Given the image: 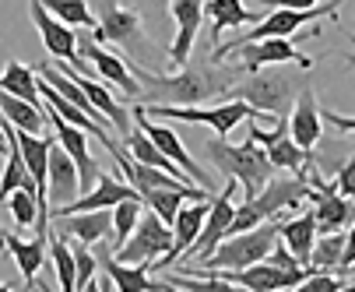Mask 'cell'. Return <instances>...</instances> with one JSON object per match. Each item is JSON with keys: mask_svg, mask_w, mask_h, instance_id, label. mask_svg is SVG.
I'll return each instance as SVG.
<instances>
[{"mask_svg": "<svg viewBox=\"0 0 355 292\" xmlns=\"http://www.w3.org/2000/svg\"><path fill=\"white\" fill-rule=\"evenodd\" d=\"M232 53H236V67L243 74L268 67V64H299V67L313 71V60L306 53H299L295 35H271V39H257V42H239L229 50V57Z\"/></svg>", "mask_w": 355, "mask_h": 292, "instance_id": "7c38bea8", "label": "cell"}, {"mask_svg": "<svg viewBox=\"0 0 355 292\" xmlns=\"http://www.w3.org/2000/svg\"><path fill=\"white\" fill-rule=\"evenodd\" d=\"M134 78L141 81V95L134 103H169V106H200L222 95L243 78V71L232 67H211V64H183L176 74H155L134 64Z\"/></svg>", "mask_w": 355, "mask_h": 292, "instance_id": "6da1fadb", "label": "cell"}, {"mask_svg": "<svg viewBox=\"0 0 355 292\" xmlns=\"http://www.w3.org/2000/svg\"><path fill=\"white\" fill-rule=\"evenodd\" d=\"M130 117H134V113H130ZM123 144H127L130 159H137V162H144V166H159V169H166V173H173V176L190 180V176H187V173H183V169H180V166L169 159V155H162V152H159V144L151 141V137H148V134H144L137 123H134V127L123 134Z\"/></svg>", "mask_w": 355, "mask_h": 292, "instance_id": "484cf974", "label": "cell"}, {"mask_svg": "<svg viewBox=\"0 0 355 292\" xmlns=\"http://www.w3.org/2000/svg\"><path fill=\"white\" fill-rule=\"evenodd\" d=\"M57 67H64V71H67V74H71V78H74V81L85 88V95H88V99L98 106V113H103V117L110 120V127H113L120 137H123V134L134 127V117H130V110H127V106H123V103H120L116 95H113V92H110L103 81H98V78H92V74H78V71H71L64 60H57Z\"/></svg>", "mask_w": 355, "mask_h": 292, "instance_id": "ffe728a7", "label": "cell"}, {"mask_svg": "<svg viewBox=\"0 0 355 292\" xmlns=\"http://www.w3.org/2000/svg\"><path fill=\"white\" fill-rule=\"evenodd\" d=\"M95 271H98V257L88 250V243H78L74 247V292L98 289L95 285Z\"/></svg>", "mask_w": 355, "mask_h": 292, "instance_id": "836d02e7", "label": "cell"}, {"mask_svg": "<svg viewBox=\"0 0 355 292\" xmlns=\"http://www.w3.org/2000/svg\"><path fill=\"white\" fill-rule=\"evenodd\" d=\"M78 50H81V57L92 64V71H95V78H98V81H110V85H116V88L127 95V99H137V95H141V81L130 74L127 60H120L116 53H110L106 46H98L92 35L78 42Z\"/></svg>", "mask_w": 355, "mask_h": 292, "instance_id": "e0dca14e", "label": "cell"}, {"mask_svg": "<svg viewBox=\"0 0 355 292\" xmlns=\"http://www.w3.org/2000/svg\"><path fill=\"white\" fill-rule=\"evenodd\" d=\"M317 236H320V232H317L313 212H302V215H295V218H288V222L278 225V239L299 257L302 268H310V250H313V239H317Z\"/></svg>", "mask_w": 355, "mask_h": 292, "instance_id": "d4e9b609", "label": "cell"}, {"mask_svg": "<svg viewBox=\"0 0 355 292\" xmlns=\"http://www.w3.org/2000/svg\"><path fill=\"white\" fill-rule=\"evenodd\" d=\"M57 232H64L67 239L74 236L78 243L95 247L98 239H106L113 229V208H95V212H74V215H53Z\"/></svg>", "mask_w": 355, "mask_h": 292, "instance_id": "603a6c76", "label": "cell"}, {"mask_svg": "<svg viewBox=\"0 0 355 292\" xmlns=\"http://www.w3.org/2000/svg\"><path fill=\"white\" fill-rule=\"evenodd\" d=\"M169 247H173V229L148 208V212H141V218H137L130 239L123 243L113 257L123 261V264H148V261L166 257Z\"/></svg>", "mask_w": 355, "mask_h": 292, "instance_id": "8fae6325", "label": "cell"}, {"mask_svg": "<svg viewBox=\"0 0 355 292\" xmlns=\"http://www.w3.org/2000/svg\"><path fill=\"white\" fill-rule=\"evenodd\" d=\"M278 218H268L261 225H253L246 232H236V236H225L218 247L205 257V261H180V264H190V268H246V264H257L271 254L275 239H278Z\"/></svg>", "mask_w": 355, "mask_h": 292, "instance_id": "52a82bcc", "label": "cell"}, {"mask_svg": "<svg viewBox=\"0 0 355 292\" xmlns=\"http://www.w3.org/2000/svg\"><path fill=\"white\" fill-rule=\"evenodd\" d=\"M88 4H92L95 22H98L92 28L95 42H113L116 50H123L130 57V64L148 67V71H162V64L169 60V46L162 50L159 42H151L137 8H127L120 0H88Z\"/></svg>", "mask_w": 355, "mask_h": 292, "instance_id": "7a4b0ae2", "label": "cell"}, {"mask_svg": "<svg viewBox=\"0 0 355 292\" xmlns=\"http://www.w3.org/2000/svg\"><path fill=\"white\" fill-rule=\"evenodd\" d=\"M348 64H355V53H348Z\"/></svg>", "mask_w": 355, "mask_h": 292, "instance_id": "60d3db41", "label": "cell"}, {"mask_svg": "<svg viewBox=\"0 0 355 292\" xmlns=\"http://www.w3.org/2000/svg\"><path fill=\"white\" fill-rule=\"evenodd\" d=\"M338 11H341V0H320L317 8H306V11H292V8H271V15H261L257 22H253V28L246 32V35H236L232 42H218V46H211V60L215 64H222L225 57H229V50L232 46H239V42H257V39H271V35H299L302 32V25H310V22H317V18H334L338 22Z\"/></svg>", "mask_w": 355, "mask_h": 292, "instance_id": "5b68a950", "label": "cell"}, {"mask_svg": "<svg viewBox=\"0 0 355 292\" xmlns=\"http://www.w3.org/2000/svg\"><path fill=\"white\" fill-rule=\"evenodd\" d=\"M134 8L141 18H151V22H162L169 15V0H134Z\"/></svg>", "mask_w": 355, "mask_h": 292, "instance_id": "8d00e7d4", "label": "cell"}, {"mask_svg": "<svg viewBox=\"0 0 355 292\" xmlns=\"http://www.w3.org/2000/svg\"><path fill=\"white\" fill-rule=\"evenodd\" d=\"M78 166L74 159L64 152V144L53 141L49 144V159H46V201L53 205H67L71 198H78Z\"/></svg>", "mask_w": 355, "mask_h": 292, "instance_id": "d6986e66", "label": "cell"}, {"mask_svg": "<svg viewBox=\"0 0 355 292\" xmlns=\"http://www.w3.org/2000/svg\"><path fill=\"white\" fill-rule=\"evenodd\" d=\"M205 18H208V35H211V42H222V32H225V28L253 25L261 15L246 11L243 0H208V4H205Z\"/></svg>", "mask_w": 355, "mask_h": 292, "instance_id": "cb8c5ba5", "label": "cell"}, {"mask_svg": "<svg viewBox=\"0 0 355 292\" xmlns=\"http://www.w3.org/2000/svg\"><path fill=\"white\" fill-rule=\"evenodd\" d=\"M345 278H334V271H310L299 282V292H341Z\"/></svg>", "mask_w": 355, "mask_h": 292, "instance_id": "e575fe53", "label": "cell"}, {"mask_svg": "<svg viewBox=\"0 0 355 292\" xmlns=\"http://www.w3.org/2000/svg\"><path fill=\"white\" fill-rule=\"evenodd\" d=\"M320 117H324V123L338 127L341 134H355V117H341V113H334V110H324Z\"/></svg>", "mask_w": 355, "mask_h": 292, "instance_id": "74e56055", "label": "cell"}, {"mask_svg": "<svg viewBox=\"0 0 355 292\" xmlns=\"http://www.w3.org/2000/svg\"><path fill=\"white\" fill-rule=\"evenodd\" d=\"M334 187H338V194H345V198H355V155L345 159V162L338 166V173H334Z\"/></svg>", "mask_w": 355, "mask_h": 292, "instance_id": "d590c367", "label": "cell"}, {"mask_svg": "<svg viewBox=\"0 0 355 292\" xmlns=\"http://www.w3.org/2000/svg\"><path fill=\"white\" fill-rule=\"evenodd\" d=\"M313 169V166H310ZM310 169L306 173H292V176H271L253 198H246L253 208L261 212V218H282L285 212H295L302 201H310L313 183H310Z\"/></svg>", "mask_w": 355, "mask_h": 292, "instance_id": "30bf717a", "label": "cell"}, {"mask_svg": "<svg viewBox=\"0 0 355 292\" xmlns=\"http://www.w3.org/2000/svg\"><path fill=\"white\" fill-rule=\"evenodd\" d=\"M250 137L257 141L264 152H268V159H271V166H275V169L306 173L310 166H317L313 152L299 148L295 137L288 134V117H285V120H278V127H275V130H261V127H253V120H250Z\"/></svg>", "mask_w": 355, "mask_h": 292, "instance_id": "9a60e30c", "label": "cell"}, {"mask_svg": "<svg viewBox=\"0 0 355 292\" xmlns=\"http://www.w3.org/2000/svg\"><path fill=\"white\" fill-rule=\"evenodd\" d=\"M0 88L11 92V95H18V99H28V103L42 106V95H39V74H35V67H28V64L11 60V64L4 67V74H0Z\"/></svg>", "mask_w": 355, "mask_h": 292, "instance_id": "83f0119b", "label": "cell"}, {"mask_svg": "<svg viewBox=\"0 0 355 292\" xmlns=\"http://www.w3.org/2000/svg\"><path fill=\"white\" fill-rule=\"evenodd\" d=\"M310 183H313V194H310L313 208H310V212H313V218H317V232H341L345 225L355 222V198H345V194H338L334 180L327 183L317 166L310 169Z\"/></svg>", "mask_w": 355, "mask_h": 292, "instance_id": "5bb4252c", "label": "cell"}, {"mask_svg": "<svg viewBox=\"0 0 355 292\" xmlns=\"http://www.w3.org/2000/svg\"><path fill=\"white\" fill-rule=\"evenodd\" d=\"M205 152H208V162L222 173V176H232L239 180L243 187V198H253L271 176H275V166L268 159V152L261 148L253 137H246L243 144H232L225 137H211L205 144Z\"/></svg>", "mask_w": 355, "mask_h": 292, "instance_id": "277c9868", "label": "cell"}, {"mask_svg": "<svg viewBox=\"0 0 355 292\" xmlns=\"http://www.w3.org/2000/svg\"><path fill=\"white\" fill-rule=\"evenodd\" d=\"M345 254V236L341 232H320L310 250V271H338Z\"/></svg>", "mask_w": 355, "mask_h": 292, "instance_id": "f1b7e54d", "label": "cell"}, {"mask_svg": "<svg viewBox=\"0 0 355 292\" xmlns=\"http://www.w3.org/2000/svg\"><path fill=\"white\" fill-rule=\"evenodd\" d=\"M169 15L176 22V35L169 42V64L183 67L193 53V39L205 22V0H169Z\"/></svg>", "mask_w": 355, "mask_h": 292, "instance_id": "ac0fdd59", "label": "cell"}, {"mask_svg": "<svg viewBox=\"0 0 355 292\" xmlns=\"http://www.w3.org/2000/svg\"><path fill=\"white\" fill-rule=\"evenodd\" d=\"M46 243H49V257H53L60 289H64V292H74V250L67 247V236L53 229V236H49Z\"/></svg>", "mask_w": 355, "mask_h": 292, "instance_id": "4dcf8cb0", "label": "cell"}, {"mask_svg": "<svg viewBox=\"0 0 355 292\" xmlns=\"http://www.w3.org/2000/svg\"><path fill=\"white\" fill-rule=\"evenodd\" d=\"M141 110L148 117H155V120H173V123H205V127H215L218 137H229L243 120H261L264 113L261 110H253L250 103L243 99H225L222 106H169V103H141Z\"/></svg>", "mask_w": 355, "mask_h": 292, "instance_id": "8992f818", "label": "cell"}, {"mask_svg": "<svg viewBox=\"0 0 355 292\" xmlns=\"http://www.w3.org/2000/svg\"><path fill=\"white\" fill-rule=\"evenodd\" d=\"M39 4L49 11V15H57L60 22L74 25V28H95V11L88 0H39Z\"/></svg>", "mask_w": 355, "mask_h": 292, "instance_id": "f546056e", "label": "cell"}, {"mask_svg": "<svg viewBox=\"0 0 355 292\" xmlns=\"http://www.w3.org/2000/svg\"><path fill=\"white\" fill-rule=\"evenodd\" d=\"M253 4H264V8H292V11H306V8H317L320 0H253Z\"/></svg>", "mask_w": 355, "mask_h": 292, "instance_id": "f35d334b", "label": "cell"}, {"mask_svg": "<svg viewBox=\"0 0 355 292\" xmlns=\"http://www.w3.org/2000/svg\"><path fill=\"white\" fill-rule=\"evenodd\" d=\"M236 187H239V180L225 176L222 194H218V198H211V208H208V215H205L200 236L193 239V247H190L180 261H205V257L218 247V243L229 236V222H232V212H236V205H232V198H236Z\"/></svg>", "mask_w": 355, "mask_h": 292, "instance_id": "4fadbf2b", "label": "cell"}, {"mask_svg": "<svg viewBox=\"0 0 355 292\" xmlns=\"http://www.w3.org/2000/svg\"><path fill=\"white\" fill-rule=\"evenodd\" d=\"M0 117H4L8 123L28 130V134H42L46 130V110L28 103V99H18V95L4 92L0 88Z\"/></svg>", "mask_w": 355, "mask_h": 292, "instance_id": "4316f807", "label": "cell"}, {"mask_svg": "<svg viewBox=\"0 0 355 292\" xmlns=\"http://www.w3.org/2000/svg\"><path fill=\"white\" fill-rule=\"evenodd\" d=\"M0 247H4L15 257V264L21 268V289H42L39 285V268L46 261V236L42 232L35 239H18V236L0 229Z\"/></svg>", "mask_w": 355, "mask_h": 292, "instance_id": "7402d4cb", "label": "cell"}, {"mask_svg": "<svg viewBox=\"0 0 355 292\" xmlns=\"http://www.w3.org/2000/svg\"><path fill=\"white\" fill-rule=\"evenodd\" d=\"M28 15H32V22H35V28H39V35H42V42H46V53L49 57H57V60H64L71 71H78V74H95L92 71V64L81 57V50H78V32H74V25H67V22H60L57 15H49L39 0H32L28 4Z\"/></svg>", "mask_w": 355, "mask_h": 292, "instance_id": "ba28073f", "label": "cell"}, {"mask_svg": "<svg viewBox=\"0 0 355 292\" xmlns=\"http://www.w3.org/2000/svg\"><path fill=\"white\" fill-rule=\"evenodd\" d=\"M95 247H98V254H95L98 257V268L113 278V289H120V292H173V282L151 278L144 264H123V261H116L106 239H98Z\"/></svg>", "mask_w": 355, "mask_h": 292, "instance_id": "2e32d148", "label": "cell"}, {"mask_svg": "<svg viewBox=\"0 0 355 292\" xmlns=\"http://www.w3.org/2000/svg\"><path fill=\"white\" fill-rule=\"evenodd\" d=\"M8 212H11V218H15L18 229L35 225V218H39V194L28 190V187H15L8 194Z\"/></svg>", "mask_w": 355, "mask_h": 292, "instance_id": "d6a6232c", "label": "cell"}, {"mask_svg": "<svg viewBox=\"0 0 355 292\" xmlns=\"http://www.w3.org/2000/svg\"><path fill=\"white\" fill-rule=\"evenodd\" d=\"M288 134L295 137L299 148H306V152H313V144H317L320 134H324V117H320L317 95H313L310 85L299 92V99H295V106H292V113H288Z\"/></svg>", "mask_w": 355, "mask_h": 292, "instance_id": "44dd1931", "label": "cell"}, {"mask_svg": "<svg viewBox=\"0 0 355 292\" xmlns=\"http://www.w3.org/2000/svg\"><path fill=\"white\" fill-rule=\"evenodd\" d=\"M141 212H144V201H141V198H130V201L113 205V250H120L123 243L130 239V232H134Z\"/></svg>", "mask_w": 355, "mask_h": 292, "instance_id": "1f68e13d", "label": "cell"}, {"mask_svg": "<svg viewBox=\"0 0 355 292\" xmlns=\"http://www.w3.org/2000/svg\"><path fill=\"white\" fill-rule=\"evenodd\" d=\"M130 113H134V123L159 144V152H162V155H169V159H173V162H176V166H180L197 187H205V190L215 194V176H211L205 166H200V162L190 159V152L183 148V141H180V134H176L173 127H166V123L155 120V117H148V113L141 110V103H130Z\"/></svg>", "mask_w": 355, "mask_h": 292, "instance_id": "9c48e42d", "label": "cell"}, {"mask_svg": "<svg viewBox=\"0 0 355 292\" xmlns=\"http://www.w3.org/2000/svg\"><path fill=\"white\" fill-rule=\"evenodd\" d=\"M310 85V71L299 64H271V71L257 67L246 78H239L222 99H243L253 110H261L264 117L285 120L299 99V92Z\"/></svg>", "mask_w": 355, "mask_h": 292, "instance_id": "3957f363", "label": "cell"}, {"mask_svg": "<svg viewBox=\"0 0 355 292\" xmlns=\"http://www.w3.org/2000/svg\"><path fill=\"white\" fill-rule=\"evenodd\" d=\"M345 289H355V275H352V278H345Z\"/></svg>", "mask_w": 355, "mask_h": 292, "instance_id": "ab89813d", "label": "cell"}]
</instances>
